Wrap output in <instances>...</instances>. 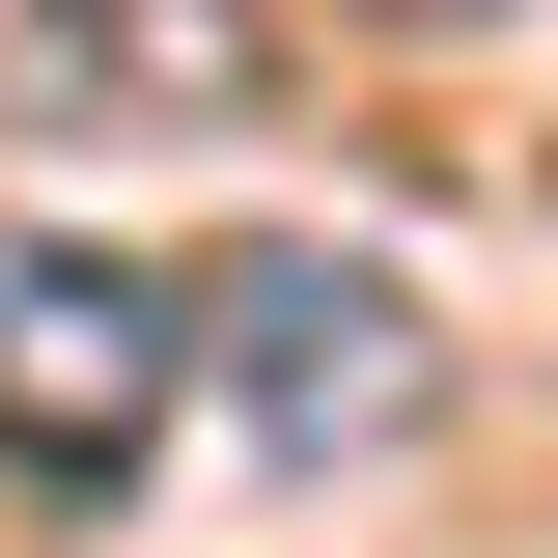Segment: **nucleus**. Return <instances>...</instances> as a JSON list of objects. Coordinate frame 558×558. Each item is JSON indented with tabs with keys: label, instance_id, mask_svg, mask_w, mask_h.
<instances>
[{
	"label": "nucleus",
	"instance_id": "f257e3e1",
	"mask_svg": "<svg viewBox=\"0 0 558 558\" xmlns=\"http://www.w3.org/2000/svg\"><path fill=\"white\" fill-rule=\"evenodd\" d=\"M168 363H196V307H168V279L57 252V223H0V475H140Z\"/></svg>",
	"mask_w": 558,
	"mask_h": 558
},
{
	"label": "nucleus",
	"instance_id": "f03ea898",
	"mask_svg": "<svg viewBox=\"0 0 558 558\" xmlns=\"http://www.w3.org/2000/svg\"><path fill=\"white\" fill-rule=\"evenodd\" d=\"M196 336H223V391H252L279 447H391V418H418V279H363V252H307V223L196 279Z\"/></svg>",
	"mask_w": 558,
	"mask_h": 558
}]
</instances>
